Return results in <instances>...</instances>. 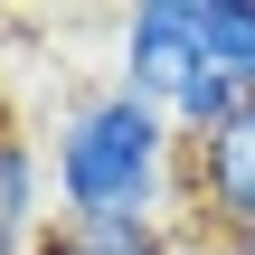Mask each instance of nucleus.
<instances>
[{
    "label": "nucleus",
    "mask_w": 255,
    "mask_h": 255,
    "mask_svg": "<svg viewBox=\"0 0 255 255\" xmlns=\"http://www.w3.org/2000/svg\"><path fill=\"white\" fill-rule=\"evenodd\" d=\"M47 189L66 227H170L180 218V132L161 104L95 85L57 104L47 132Z\"/></svg>",
    "instance_id": "nucleus-1"
},
{
    "label": "nucleus",
    "mask_w": 255,
    "mask_h": 255,
    "mask_svg": "<svg viewBox=\"0 0 255 255\" xmlns=\"http://www.w3.org/2000/svg\"><path fill=\"white\" fill-rule=\"evenodd\" d=\"M180 227L208 246H255V104L180 151Z\"/></svg>",
    "instance_id": "nucleus-2"
},
{
    "label": "nucleus",
    "mask_w": 255,
    "mask_h": 255,
    "mask_svg": "<svg viewBox=\"0 0 255 255\" xmlns=\"http://www.w3.org/2000/svg\"><path fill=\"white\" fill-rule=\"evenodd\" d=\"M199 0H142L123 28H114V85L142 95V104H180V85L199 76Z\"/></svg>",
    "instance_id": "nucleus-3"
},
{
    "label": "nucleus",
    "mask_w": 255,
    "mask_h": 255,
    "mask_svg": "<svg viewBox=\"0 0 255 255\" xmlns=\"http://www.w3.org/2000/svg\"><path fill=\"white\" fill-rule=\"evenodd\" d=\"M47 237H57V218H47V161H38L28 132L0 123V255H38Z\"/></svg>",
    "instance_id": "nucleus-4"
},
{
    "label": "nucleus",
    "mask_w": 255,
    "mask_h": 255,
    "mask_svg": "<svg viewBox=\"0 0 255 255\" xmlns=\"http://www.w3.org/2000/svg\"><path fill=\"white\" fill-rule=\"evenodd\" d=\"M199 57L255 95V0H199Z\"/></svg>",
    "instance_id": "nucleus-5"
},
{
    "label": "nucleus",
    "mask_w": 255,
    "mask_h": 255,
    "mask_svg": "<svg viewBox=\"0 0 255 255\" xmlns=\"http://www.w3.org/2000/svg\"><path fill=\"white\" fill-rule=\"evenodd\" d=\"M38 255H180V227H66L57 218Z\"/></svg>",
    "instance_id": "nucleus-6"
},
{
    "label": "nucleus",
    "mask_w": 255,
    "mask_h": 255,
    "mask_svg": "<svg viewBox=\"0 0 255 255\" xmlns=\"http://www.w3.org/2000/svg\"><path fill=\"white\" fill-rule=\"evenodd\" d=\"M180 255H227V246H208V237H189V227H180Z\"/></svg>",
    "instance_id": "nucleus-7"
},
{
    "label": "nucleus",
    "mask_w": 255,
    "mask_h": 255,
    "mask_svg": "<svg viewBox=\"0 0 255 255\" xmlns=\"http://www.w3.org/2000/svg\"><path fill=\"white\" fill-rule=\"evenodd\" d=\"M227 255H255V246H227Z\"/></svg>",
    "instance_id": "nucleus-8"
}]
</instances>
